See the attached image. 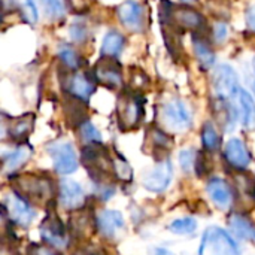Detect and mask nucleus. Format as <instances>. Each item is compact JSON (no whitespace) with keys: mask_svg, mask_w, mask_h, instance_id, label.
Here are the masks:
<instances>
[{"mask_svg":"<svg viewBox=\"0 0 255 255\" xmlns=\"http://www.w3.org/2000/svg\"><path fill=\"white\" fill-rule=\"evenodd\" d=\"M120 21L123 22L124 27H127L131 31H140L143 30V22H145V13L143 7L134 1V0H126L117 10Z\"/></svg>","mask_w":255,"mask_h":255,"instance_id":"9d476101","label":"nucleus"},{"mask_svg":"<svg viewBox=\"0 0 255 255\" xmlns=\"http://www.w3.org/2000/svg\"><path fill=\"white\" fill-rule=\"evenodd\" d=\"M208 193H209L211 199L214 200V203L218 205L220 208L226 209L232 205V200H233L232 190L224 179H221V178L211 179L208 184Z\"/></svg>","mask_w":255,"mask_h":255,"instance_id":"f3484780","label":"nucleus"},{"mask_svg":"<svg viewBox=\"0 0 255 255\" xmlns=\"http://www.w3.org/2000/svg\"><path fill=\"white\" fill-rule=\"evenodd\" d=\"M114 170H115V173H117V176L120 179L127 181V179L131 178V169H130V166L123 158H120V157L114 158Z\"/></svg>","mask_w":255,"mask_h":255,"instance_id":"72a5a7b5","label":"nucleus"},{"mask_svg":"<svg viewBox=\"0 0 255 255\" xmlns=\"http://www.w3.org/2000/svg\"><path fill=\"white\" fill-rule=\"evenodd\" d=\"M143 117V100L139 94L124 91L118 99V124L123 130L137 127Z\"/></svg>","mask_w":255,"mask_h":255,"instance_id":"f03ea898","label":"nucleus"},{"mask_svg":"<svg viewBox=\"0 0 255 255\" xmlns=\"http://www.w3.org/2000/svg\"><path fill=\"white\" fill-rule=\"evenodd\" d=\"M79 131H81V137L85 140V142H90V143H97L102 140V136L99 133V130L90 123V121H84L79 127Z\"/></svg>","mask_w":255,"mask_h":255,"instance_id":"c756f323","label":"nucleus"},{"mask_svg":"<svg viewBox=\"0 0 255 255\" xmlns=\"http://www.w3.org/2000/svg\"><path fill=\"white\" fill-rule=\"evenodd\" d=\"M97 229L105 238L117 236V232L124 229V218L118 211H103L97 217Z\"/></svg>","mask_w":255,"mask_h":255,"instance_id":"4468645a","label":"nucleus"},{"mask_svg":"<svg viewBox=\"0 0 255 255\" xmlns=\"http://www.w3.org/2000/svg\"><path fill=\"white\" fill-rule=\"evenodd\" d=\"M6 211H7L10 220L22 227L30 226L36 217L34 209H31V206L27 203V200L18 194H9L6 197Z\"/></svg>","mask_w":255,"mask_h":255,"instance_id":"1a4fd4ad","label":"nucleus"},{"mask_svg":"<svg viewBox=\"0 0 255 255\" xmlns=\"http://www.w3.org/2000/svg\"><path fill=\"white\" fill-rule=\"evenodd\" d=\"M58 57H60V60H61L69 69H78L79 64H81L79 55H78L76 51H75L70 45H67V43H61V45L58 46Z\"/></svg>","mask_w":255,"mask_h":255,"instance_id":"393cba45","label":"nucleus"},{"mask_svg":"<svg viewBox=\"0 0 255 255\" xmlns=\"http://www.w3.org/2000/svg\"><path fill=\"white\" fill-rule=\"evenodd\" d=\"M247 22H248L250 28L255 30V6L248 9V12H247Z\"/></svg>","mask_w":255,"mask_h":255,"instance_id":"e433bc0d","label":"nucleus"},{"mask_svg":"<svg viewBox=\"0 0 255 255\" xmlns=\"http://www.w3.org/2000/svg\"><path fill=\"white\" fill-rule=\"evenodd\" d=\"M163 118L166 126L175 131H184L191 126V115L181 100L169 102L163 109Z\"/></svg>","mask_w":255,"mask_h":255,"instance_id":"0eeeda50","label":"nucleus"},{"mask_svg":"<svg viewBox=\"0 0 255 255\" xmlns=\"http://www.w3.org/2000/svg\"><path fill=\"white\" fill-rule=\"evenodd\" d=\"M46 13L51 18H61L67 10V1L66 0H40Z\"/></svg>","mask_w":255,"mask_h":255,"instance_id":"bb28decb","label":"nucleus"},{"mask_svg":"<svg viewBox=\"0 0 255 255\" xmlns=\"http://www.w3.org/2000/svg\"><path fill=\"white\" fill-rule=\"evenodd\" d=\"M34 255H58L52 248H49V247H43V245H40V247H34Z\"/></svg>","mask_w":255,"mask_h":255,"instance_id":"c9c22d12","label":"nucleus"},{"mask_svg":"<svg viewBox=\"0 0 255 255\" xmlns=\"http://www.w3.org/2000/svg\"><path fill=\"white\" fill-rule=\"evenodd\" d=\"M253 88L255 91V58L253 60Z\"/></svg>","mask_w":255,"mask_h":255,"instance_id":"58836bf2","label":"nucleus"},{"mask_svg":"<svg viewBox=\"0 0 255 255\" xmlns=\"http://www.w3.org/2000/svg\"><path fill=\"white\" fill-rule=\"evenodd\" d=\"M179 163H181V166H182V169L185 172H190L196 166V163H197L196 152L193 149H184V151H181L179 152Z\"/></svg>","mask_w":255,"mask_h":255,"instance_id":"473e14b6","label":"nucleus"},{"mask_svg":"<svg viewBox=\"0 0 255 255\" xmlns=\"http://www.w3.org/2000/svg\"><path fill=\"white\" fill-rule=\"evenodd\" d=\"M226 158L227 161L236 167V169H245L250 161H251V155L247 149V146L244 145L242 140L239 139H232L229 140L227 146H226Z\"/></svg>","mask_w":255,"mask_h":255,"instance_id":"2eb2a0df","label":"nucleus"},{"mask_svg":"<svg viewBox=\"0 0 255 255\" xmlns=\"http://www.w3.org/2000/svg\"><path fill=\"white\" fill-rule=\"evenodd\" d=\"M67 90L73 97L79 99L81 102H88L96 87L87 76L81 73H75V75H70L67 79Z\"/></svg>","mask_w":255,"mask_h":255,"instance_id":"dca6fc26","label":"nucleus"},{"mask_svg":"<svg viewBox=\"0 0 255 255\" xmlns=\"http://www.w3.org/2000/svg\"><path fill=\"white\" fill-rule=\"evenodd\" d=\"M202 142L205 145L206 149L209 151H217L221 145V137L217 131V128L214 127V124L206 123L202 128Z\"/></svg>","mask_w":255,"mask_h":255,"instance_id":"b1692460","label":"nucleus"},{"mask_svg":"<svg viewBox=\"0 0 255 255\" xmlns=\"http://www.w3.org/2000/svg\"><path fill=\"white\" fill-rule=\"evenodd\" d=\"M172 176H173L172 164L169 160H164V161L158 163L151 172H148L142 182L146 190H149L152 193H161L169 187Z\"/></svg>","mask_w":255,"mask_h":255,"instance_id":"6e6552de","label":"nucleus"},{"mask_svg":"<svg viewBox=\"0 0 255 255\" xmlns=\"http://www.w3.org/2000/svg\"><path fill=\"white\" fill-rule=\"evenodd\" d=\"M230 227L242 239H251L255 236L254 229L251 227L250 221L247 218H244L242 215H233L230 218Z\"/></svg>","mask_w":255,"mask_h":255,"instance_id":"5701e85b","label":"nucleus"},{"mask_svg":"<svg viewBox=\"0 0 255 255\" xmlns=\"http://www.w3.org/2000/svg\"><path fill=\"white\" fill-rule=\"evenodd\" d=\"M48 152L52 157L54 167L61 175L73 173L78 169V157L76 152L69 142H55L48 146Z\"/></svg>","mask_w":255,"mask_h":255,"instance_id":"39448f33","label":"nucleus"},{"mask_svg":"<svg viewBox=\"0 0 255 255\" xmlns=\"http://www.w3.org/2000/svg\"><path fill=\"white\" fill-rule=\"evenodd\" d=\"M60 203L66 209H78L84 205V191L75 181L64 179L60 184Z\"/></svg>","mask_w":255,"mask_h":255,"instance_id":"ddd939ff","label":"nucleus"},{"mask_svg":"<svg viewBox=\"0 0 255 255\" xmlns=\"http://www.w3.org/2000/svg\"><path fill=\"white\" fill-rule=\"evenodd\" d=\"M31 155V148L27 145H21L18 146L15 151H12L10 154H7L3 158V173H12L16 169H19L24 163H27V160Z\"/></svg>","mask_w":255,"mask_h":255,"instance_id":"a211bd4d","label":"nucleus"},{"mask_svg":"<svg viewBox=\"0 0 255 255\" xmlns=\"http://www.w3.org/2000/svg\"><path fill=\"white\" fill-rule=\"evenodd\" d=\"M193 46H194L196 57L203 69H209L215 64V52L211 49V46L203 39H199L197 36H194Z\"/></svg>","mask_w":255,"mask_h":255,"instance_id":"4be33fe9","label":"nucleus"},{"mask_svg":"<svg viewBox=\"0 0 255 255\" xmlns=\"http://www.w3.org/2000/svg\"><path fill=\"white\" fill-rule=\"evenodd\" d=\"M33 124H34V117L31 114H27L21 118H16L10 123L9 126V134L12 139L15 140H21L25 139L30 131L33 130Z\"/></svg>","mask_w":255,"mask_h":255,"instance_id":"412c9836","label":"nucleus"},{"mask_svg":"<svg viewBox=\"0 0 255 255\" xmlns=\"http://www.w3.org/2000/svg\"><path fill=\"white\" fill-rule=\"evenodd\" d=\"M94 79L109 88H117L123 84L121 64L115 57L103 55L94 66Z\"/></svg>","mask_w":255,"mask_h":255,"instance_id":"423d86ee","label":"nucleus"},{"mask_svg":"<svg viewBox=\"0 0 255 255\" xmlns=\"http://www.w3.org/2000/svg\"><path fill=\"white\" fill-rule=\"evenodd\" d=\"M70 37L75 42H84L88 36V27L82 19H76L70 25Z\"/></svg>","mask_w":255,"mask_h":255,"instance_id":"2f4dec72","label":"nucleus"},{"mask_svg":"<svg viewBox=\"0 0 255 255\" xmlns=\"http://www.w3.org/2000/svg\"><path fill=\"white\" fill-rule=\"evenodd\" d=\"M170 15H172V19L175 21V24L181 28H188V30L197 31L205 27L203 15L188 6L173 7V10H170Z\"/></svg>","mask_w":255,"mask_h":255,"instance_id":"f8f14e48","label":"nucleus"},{"mask_svg":"<svg viewBox=\"0 0 255 255\" xmlns=\"http://www.w3.org/2000/svg\"><path fill=\"white\" fill-rule=\"evenodd\" d=\"M148 139H149V142L152 143V146H154L155 149L166 151V149H169L170 145H172V140L169 139V136H167L166 133H163L161 130H158V128L149 130Z\"/></svg>","mask_w":255,"mask_h":255,"instance_id":"cd10ccee","label":"nucleus"},{"mask_svg":"<svg viewBox=\"0 0 255 255\" xmlns=\"http://www.w3.org/2000/svg\"><path fill=\"white\" fill-rule=\"evenodd\" d=\"M227 33H229V28L224 22H218L215 25V30H214V36H215V40L217 42H223L226 37H227Z\"/></svg>","mask_w":255,"mask_h":255,"instance_id":"f704fd0d","label":"nucleus"},{"mask_svg":"<svg viewBox=\"0 0 255 255\" xmlns=\"http://www.w3.org/2000/svg\"><path fill=\"white\" fill-rule=\"evenodd\" d=\"M182 3H194L196 0H181Z\"/></svg>","mask_w":255,"mask_h":255,"instance_id":"ea45409f","label":"nucleus"},{"mask_svg":"<svg viewBox=\"0 0 255 255\" xmlns=\"http://www.w3.org/2000/svg\"><path fill=\"white\" fill-rule=\"evenodd\" d=\"M24 18L30 22V24H34L37 21V7H36V3L34 0H16Z\"/></svg>","mask_w":255,"mask_h":255,"instance_id":"7c9ffc66","label":"nucleus"},{"mask_svg":"<svg viewBox=\"0 0 255 255\" xmlns=\"http://www.w3.org/2000/svg\"><path fill=\"white\" fill-rule=\"evenodd\" d=\"M40 235L46 244H49L54 248H66L67 245V236L63 224L57 217H48L45 223L40 227Z\"/></svg>","mask_w":255,"mask_h":255,"instance_id":"9b49d317","label":"nucleus"},{"mask_svg":"<svg viewBox=\"0 0 255 255\" xmlns=\"http://www.w3.org/2000/svg\"><path fill=\"white\" fill-rule=\"evenodd\" d=\"M15 185L24 197L36 203H45L54 194L52 182L39 175H22L16 178Z\"/></svg>","mask_w":255,"mask_h":255,"instance_id":"7ed1b4c3","label":"nucleus"},{"mask_svg":"<svg viewBox=\"0 0 255 255\" xmlns=\"http://www.w3.org/2000/svg\"><path fill=\"white\" fill-rule=\"evenodd\" d=\"M199 255H241L238 244L220 227H211L205 232Z\"/></svg>","mask_w":255,"mask_h":255,"instance_id":"f257e3e1","label":"nucleus"},{"mask_svg":"<svg viewBox=\"0 0 255 255\" xmlns=\"http://www.w3.org/2000/svg\"><path fill=\"white\" fill-rule=\"evenodd\" d=\"M169 229L176 235H190L196 232L197 223L193 218H179V220H175L169 226Z\"/></svg>","mask_w":255,"mask_h":255,"instance_id":"a878e982","label":"nucleus"},{"mask_svg":"<svg viewBox=\"0 0 255 255\" xmlns=\"http://www.w3.org/2000/svg\"><path fill=\"white\" fill-rule=\"evenodd\" d=\"M236 182H238V191L250 199H255V184L254 179L248 175H238L236 178Z\"/></svg>","mask_w":255,"mask_h":255,"instance_id":"c85d7f7f","label":"nucleus"},{"mask_svg":"<svg viewBox=\"0 0 255 255\" xmlns=\"http://www.w3.org/2000/svg\"><path fill=\"white\" fill-rule=\"evenodd\" d=\"M124 36L117 31V30H111L106 33L103 43H102V54L106 57H117L121 54L123 46H124Z\"/></svg>","mask_w":255,"mask_h":255,"instance_id":"aec40b11","label":"nucleus"},{"mask_svg":"<svg viewBox=\"0 0 255 255\" xmlns=\"http://www.w3.org/2000/svg\"><path fill=\"white\" fill-rule=\"evenodd\" d=\"M212 87L215 96L218 99H226V100H232L233 97H238L241 91L238 73L229 64L217 66L212 75Z\"/></svg>","mask_w":255,"mask_h":255,"instance_id":"20e7f679","label":"nucleus"},{"mask_svg":"<svg viewBox=\"0 0 255 255\" xmlns=\"http://www.w3.org/2000/svg\"><path fill=\"white\" fill-rule=\"evenodd\" d=\"M238 105L241 106L239 112L242 115V121L245 127L255 128V102L251 94L247 93L245 90H241L238 94Z\"/></svg>","mask_w":255,"mask_h":255,"instance_id":"6ab92c4d","label":"nucleus"},{"mask_svg":"<svg viewBox=\"0 0 255 255\" xmlns=\"http://www.w3.org/2000/svg\"><path fill=\"white\" fill-rule=\"evenodd\" d=\"M154 255H175L172 254L170 251H167V250H163V248H158L157 251H155V254Z\"/></svg>","mask_w":255,"mask_h":255,"instance_id":"4c0bfd02","label":"nucleus"}]
</instances>
